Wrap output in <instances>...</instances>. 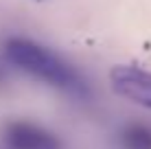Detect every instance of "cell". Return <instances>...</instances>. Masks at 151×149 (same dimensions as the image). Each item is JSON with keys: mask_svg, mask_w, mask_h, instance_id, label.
<instances>
[{"mask_svg": "<svg viewBox=\"0 0 151 149\" xmlns=\"http://www.w3.org/2000/svg\"><path fill=\"white\" fill-rule=\"evenodd\" d=\"M2 140L7 149H61V143L48 130L29 121H13L4 127Z\"/></svg>", "mask_w": 151, "mask_h": 149, "instance_id": "obj_3", "label": "cell"}, {"mask_svg": "<svg viewBox=\"0 0 151 149\" xmlns=\"http://www.w3.org/2000/svg\"><path fill=\"white\" fill-rule=\"evenodd\" d=\"M4 55L15 68L46 81L48 86H55L75 96H88V86L79 73L44 46L24 37H11L4 44Z\"/></svg>", "mask_w": 151, "mask_h": 149, "instance_id": "obj_1", "label": "cell"}, {"mask_svg": "<svg viewBox=\"0 0 151 149\" xmlns=\"http://www.w3.org/2000/svg\"><path fill=\"white\" fill-rule=\"evenodd\" d=\"M121 140L125 149H151V130L147 125L132 123L123 130Z\"/></svg>", "mask_w": 151, "mask_h": 149, "instance_id": "obj_4", "label": "cell"}, {"mask_svg": "<svg viewBox=\"0 0 151 149\" xmlns=\"http://www.w3.org/2000/svg\"><path fill=\"white\" fill-rule=\"evenodd\" d=\"M110 81L118 96L151 110V73L136 66H114Z\"/></svg>", "mask_w": 151, "mask_h": 149, "instance_id": "obj_2", "label": "cell"}]
</instances>
